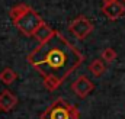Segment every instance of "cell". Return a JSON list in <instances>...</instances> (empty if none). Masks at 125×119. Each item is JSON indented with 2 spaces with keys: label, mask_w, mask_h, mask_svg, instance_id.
Listing matches in <instances>:
<instances>
[{
  "label": "cell",
  "mask_w": 125,
  "mask_h": 119,
  "mask_svg": "<svg viewBox=\"0 0 125 119\" xmlns=\"http://www.w3.org/2000/svg\"><path fill=\"white\" fill-rule=\"evenodd\" d=\"M18 79V76H16V73L12 70V68H4L1 73H0V81L3 83V84H12L15 80Z\"/></svg>",
  "instance_id": "10"
},
{
  "label": "cell",
  "mask_w": 125,
  "mask_h": 119,
  "mask_svg": "<svg viewBox=\"0 0 125 119\" xmlns=\"http://www.w3.org/2000/svg\"><path fill=\"white\" fill-rule=\"evenodd\" d=\"M93 83L86 77V76H80V77H77L74 81H73V84H71V89L73 91L79 96V97H82V99H84L87 94H90V91L93 90Z\"/></svg>",
  "instance_id": "5"
},
{
  "label": "cell",
  "mask_w": 125,
  "mask_h": 119,
  "mask_svg": "<svg viewBox=\"0 0 125 119\" xmlns=\"http://www.w3.org/2000/svg\"><path fill=\"white\" fill-rule=\"evenodd\" d=\"M79 109L64 99H57L42 113L41 119H79Z\"/></svg>",
  "instance_id": "3"
},
{
  "label": "cell",
  "mask_w": 125,
  "mask_h": 119,
  "mask_svg": "<svg viewBox=\"0 0 125 119\" xmlns=\"http://www.w3.org/2000/svg\"><path fill=\"white\" fill-rule=\"evenodd\" d=\"M100 58L103 60L105 62H114L116 60V51L114 48H105L100 52Z\"/></svg>",
  "instance_id": "11"
},
{
  "label": "cell",
  "mask_w": 125,
  "mask_h": 119,
  "mask_svg": "<svg viewBox=\"0 0 125 119\" xmlns=\"http://www.w3.org/2000/svg\"><path fill=\"white\" fill-rule=\"evenodd\" d=\"M0 110H1V109H0Z\"/></svg>",
  "instance_id": "14"
},
{
  "label": "cell",
  "mask_w": 125,
  "mask_h": 119,
  "mask_svg": "<svg viewBox=\"0 0 125 119\" xmlns=\"http://www.w3.org/2000/svg\"><path fill=\"white\" fill-rule=\"evenodd\" d=\"M9 16L13 22V25L21 30L23 35L33 36L38 28L44 23L42 18L32 9L28 4H16L10 9Z\"/></svg>",
  "instance_id": "2"
},
{
  "label": "cell",
  "mask_w": 125,
  "mask_h": 119,
  "mask_svg": "<svg viewBox=\"0 0 125 119\" xmlns=\"http://www.w3.org/2000/svg\"><path fill=\"white\" fill-rule=\"evenodd\" d=\"M116 0H103V4H109V3H114Z\"/></svg>",
  "instance_id": "12"
},
{
  "label": "cell",
  "mask_w": 125,
  "mask_h": 119,
  "mask_svg": "<svg viewBox=\"0 0 125 119\" xmlns=\"http://www.w3.org/2000/svg\"><path fill=\"white\" fill-rule=\"evenodd\" d=\"M102 12H103V15H105L109 20H116V19H119L121 16H124L125 6H124L122 1L116 0V1L109 3V4H103Z\"/></svg>",
  "instance_id": "6"
},
{
  "label": "cell",
  "mask_w": 125,
  "mask_h": 119,
  "mask_svg": "<svg viewBox=\"0 0 125 119\" xmlns=\"http://www.w3.org/2000/svg\"><path fill=\"white\" fill-rule=\"evenodd\" d=\"M83 60L84 55L82 51L57 30L48 41L39 44L26 57V61L42 76L48 90L57 89L80 67Z\"/></svg>",
  "instance_id": "1"
},
{
  "label": "cell",
  "mask_w": 125,
  "mask_h": 119,
  "mask_svg": "<svg viewBox=\"0 0 125 119\" xmlns=\"http://www.w3.org/2000/svg\"><path fill=\"white\" fill-rule=\"evenodd\" d=\"M89 70H90V73L96 76V77H99V76H102L103 73H105V70H106V65H105V61L102 58H96L93 60L92 62H90V65H89Z\"/></svg>",
  "instance_id": "9"
},
{
  "label": "cell",
  "mask_w": 125,
  "mask_h": 119,
  "mask_svg": "<svg viewBox=\"0 0 125 119\" xmlns=\"http://www.w3.org/2000/svg\"><path fill=\"white\" fill-rule=\"evenodd\" d=\"M18 103V99L15 94H12L9 90H4L0 93V109L4 112H10Z\"/></svg>",
  "instance_id": "7"
},
{
  "label": "cell",
  "mask_w": 125,
  "mask_h": 119,
  "mask_svg": "<svg viewBox=\"0 0 125 119\" xmlns=\"http://www.w3.org/2000/svg\"><path fill=\"white\" fill-rule=\"evenodd\" d=\"M68 30L77 38V39H86L90 32L93 30V23L86 16H79L68 25Z\"/></svg>",
  "instance_id": "4"
},
{
  "label": "cell",
  "mask_w": 125,
  "mask_h": 119,
  "mask_svg": "<svg viewBox=\"0 0 125 119\" xmlns=\"http://www.w3.org/2000/svg\"><path fill=\"white\" fill-rule=\"evenodd\" d=\"M122 1H125V0H122Z\"/></svg>",
  "instance_id": "13"
},
{
  "label": "cell",
  "mask_w": 125,
  "mask_h": 119,
  "mask_svg": "<svg viewBox=\"0 0 125 119\" xmlns=\"http://www.w3.org/2000/svg\"><path fill=\"white\" fill-rule=\"evenodd\" d=\"M54 32H55V30L51 29V28H50V26H48V25L44 22V23H42V25L38 28V30L35 32V35H33V36L36 38V41H38L39 44H42V42L48 41V39H50V38L54 35Z\"/></svg>",
  "instance_id": "8"
}]
</instances>
